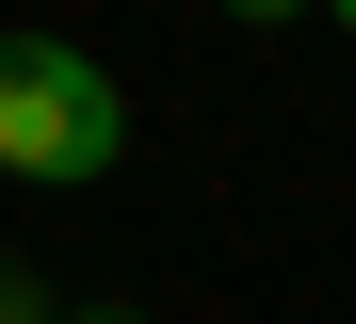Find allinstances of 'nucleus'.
Instances as JSON below:
<instances>
[{
	"label": "nucleus",
	"instance_id": "f257e3e1",
	"mask_svg": "<svg viewBox=\"0 0 356 324\" xmlns=\"http://www.w3.org/2000/svg\"><path fill=\"white\" fill-rule=\"evenodd\" d=\"M113 146H130L113 65H97V49H65V33H0V178L81 194V178H113Z\"/></svg>",
	"mask_w": 356,
	"mask_h": 324
},
{
	"label": "nucleus",
	"instance_id": "f03ea898",
	"mask_svg": "<svg viewBox=\"0 0 356 324\" xmlns=\"http://www.w3.org/2000/svg\"><path fill=\"white\" fill-rule=\"evenodd\" d=\"M0 324H49V308H33V276H17V259H0Z\"/></svg>",
	"mask_w": 356,
	"mask_h": 324
},
{
	"label": "nucleus",
	"instance_id": "7ed1b4c3",
	"mask_svg": "<svg viewBox=\"0 0 356 324\" xmlns=\"http://www.w3.org/2000/svg\"><path fill=\"white\" fill-rule=\"evenodd\" d=\"M81 324H130V308H81Z\"/></svg>",
	"mask_w": 356,
	"mask_h": 324
}]
</instances>
